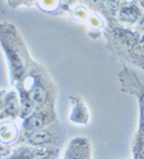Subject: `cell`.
I'll return each instance as SVG.
<instances>
[{"instance_id":"cell-3","label":"cell","mask_w":144,"mask_h":159,"mask_svg":"<svg viewBox=\"0 0 144 159\" xmlns=\"http://www.w3.org/2000/svg\"><path fill=\"white\" fill-rule=\"evenodd\" d=\"M26 143L34 147H42L50 145L53 141V135L47 129H39L33 132H27L26 137Z\"/></svg>"},{"instance_id":"cell-2","label":"cell","mask_w":144,"mask_h":159,"mask_svg":"<svg viewBox=\"0 0 144 159\" xmlns=\"http://www.w3.org/2000/svg\"><path fill=\"white\" fill-rule=\"evenodd\" d=\"M49 115L43 112H36L31 114L25 120L23 128L26 132H33L43 129L50 122Z\"/></svg>"},{"instance_id":"cell-10","label":"cell","mask_w":144,"mask_h":159,"mask_svg":"<svg viewBox=\"0 0 144 159\" xmlns=\"http://www.w3.org/2000/svg\"><path fill=\"white\" fill-rule=\"evenodd\" d=\"M92 3H93L95 6H97V5H100L101 4V0H90Z\"/></svg>"},{"instance_id":"cell-4","label":"cell","mask_w":144,"mask_h":159,"mask_svg":"<svg viewBox=\"0 0 144 159\" xmlns=\"http://www.w3.org/2000/svg\"><path fill=\"white\" fill-rule=\"evenodd\" d=\"M30 97L36 105H42L47 100V92L41 85H37L32 91Z\"/></svg>"},{"instance_id":"cell-8","label":"cell","mask_w":144,"mask_h":159,"mask_svg":"<svg viewBox=\"0 0 144 159\" xmlns=\"http://www.w3.org/2000/svg\"><path fill=\"white\" fill-rule=\"evenodd\" d=\"M135 159H144V133L141 130L137 135L134 145Z\"/></svg>"},{"instance_id":"cell-9","label":"cell","mask_w":144,"mask_h":159,"mask_svg":"<svg viewBox=\"0 0 144 159\" xmlns=\"http://www.w3.org/2000/svg\"><path fill=\"white\" fill-rule=\"evenodd\" d=\"M137 51L144 57V35L142 37L140 42L137 44Z\"/></svg>"},{"instance_id":"cell-1","label":"cell","mask_w":144,"mask_h":159,"mask_svg":"<svg viewBox=\"0 0 144 159\" xmlns=\"http://www.w3.org/2000/svg\"><path fill=\"white\" fill-rule=\"evenodd\" d=\"M65 159H90L88 144L85 139H77L71 142Z\"/></svg>"},{"instance_id":"cell-7","label":"cell","mask_w":144,"mask_h":159,"mask_svg":"<svg viewBox=\"0 0 144 159\" xmlns=\"http://www.w3.org/2000/svg\"><path fill=\"white\" fill-rule=\"evenodd\" d=\"M5 109L7 111V114H8L12 117H16L18 111H20L19 103L17 102L16 95H11V96H8L7 98Z\"/></svg>"},{"instance_id":"cell-6","label":"cell","mask_w":144,"mask_h":159,"mask_svg":"<svg viewBox=\"0 0 144 159\" xmlns=\"http://www.w3.org/2000/svg\"><path fill=\"white\" fill-rule=\"evenodd\" d=\"M138 16H139V10L134 6L125 7L121 11L122 19L126 21V22H130V23L135 22L138 18Z\"/></svg>"},{"instance_id":"cell-5","label":"cell","mask_w":144,"mask_h":159,"mask_svg":"<svg viewBox=\"0 0 144 159\" xmlns=\"http://www.w3.org/2000/svg\"><path fill=\"white\" fill-rule=\"evenodd\" d=\"M34 102L32 101L30 96L23 95L21 100V106H20V111H21V117L26 119L32 114V111L34 110Z\"/></svg>"}]
</instances>
